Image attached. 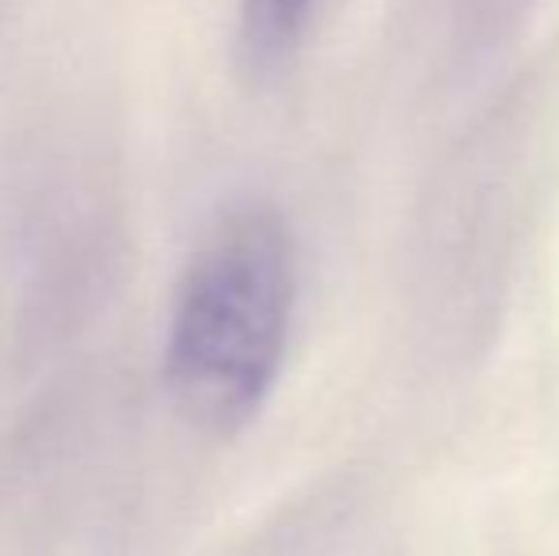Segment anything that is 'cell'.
<instances>
[{
  "label": "cell",
  "mask_w": 559,
  "mask_h": 556,
  "mask_svg": "<svg viewBox=\"0 0 559 556\" xmlns=\"http://www.w3.org/2000/svg\"><path fill=\"white\" fill-rule=\"evenodd\" d=\"M294 297V237L271 206H243L210 229L179 279L160 351L179 416L210 435L259 416L282 374Z\"/></svg>",
  "instance_id": "1"
},
{
  "label": "cell",
  "mask_w": 559,
  "mask_h": 556,
  "mask_svg": "<svg viewBox=\"0 0 559 556\" xmlns=\"http://www.w3.org/2000/svg\"><path fill=\"white\" fill-rule=\"evenodd\" d=\"M317 0H240L236 54L251 76H271L297 54Z\"/></svg>",
  "instance_id": "2"
}]
</instances>
